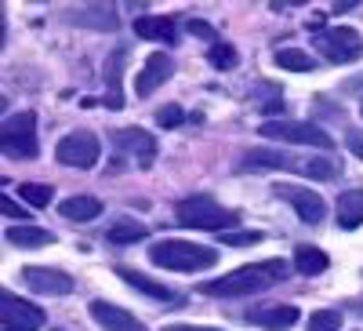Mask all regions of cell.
<instances>
[{
  "label": "cell",
  "instance_id": "obj_1",
  "mask_svg": "<svg viewBox=\"0 0 363 331\" xmlns=\"http://www.w3.org/2000/svg\"><path fill=\"white\" fill-rule=\"evenodd\" d=\"M287 262L284 259H265V262H251V266H240L233 273L218 277V281H203L200 291L203 295H218V298H247V295H258L272 284L287 281Z\"/></svg>",
  "mask_w": 363,
  "mask_h": 331
},
{
  "label": "cell",
  "instance_id": "obj_2",
  "mask_svg": "<svg viewBox=\"0 0 363 331\" xmlns=\"http://www.w3.org/2000/svg\"><path fill=\"white\" fill-rule=\"evenodd\" d=\"M247 168H272V171H294V175H306V178H335L338 175V161L335 157H291L280 153V149H265L255 146L247 149Z\"/></svg>",
  "mask_w": 363,
  "mask_h": 331
},
{
  "label": "cell",
  "instance_id": "obj_3",
  "mask_svg": "<svg viewBox=\"0 0 363 331\" xmlns=\"http://www.w3.org/2000/svg\"><path fill=\"white\" fill-rule=\"evenodd\" d=\"M149 259L160 269H174V273H200V269H211L218 262V251L193 244V240H157L149 248Z\"/></svg>",
  "mask_w": 363,
  "mask_h": 331
},
{
  "label": "cell",
  "instance_id": "obj_4",
  "mask_svg": "<svg viewBox=\"0 0 363 331\" xmlns=\"http://www.w3.org/2000/svg\"><path fill=\"white\" fill-rule=\"evenodd\" d=\"M174 222H178V226H189V229H215V233H218V229H229V226L236 222V212L222 207L215 197L196 193V197L178 200Z\"/></svg>",
  "mask_w": 363,
  "mask_h": 331
},
{
  "label": "cell",
  "instance_id": "obj_5",
  "mask_svg": "<svg viewBox=\"0 0 363 331\" xmlns=\"http://www.w3.org/2000/svg\"><path fill=\"white\" fill-rule=\"evenodd\" d=\"M0 146H4V157L11 161H33L37 157V113H15L4 120V131H0Z\"/></svg>",
  "mask_w": 363,
  "mask_h": 331
},
{
  "label": "cell",
  "instance_id": "obj_6",
  "mask_svg": "<svg viewBox=\"0 0 363 331\" xmlns=\"http://www.w3.org/2000/svg\"><path fill=\"white\" fill-rule=\"evenodd\" d=\"M265 139L277 142H291V146H309V149H335V139H330L323 128L306 124V120H265L258 128Z\"/></svg>",
  "mask_w": 363,
  "mask_h": 331
},
{
  "label": "cell",
  "instance_id": "obj_7",
  "mask_svg": "<svg viewBox=\"0 0 363 331\" xmlns=\"http://www.w3.org/2000/svg\"><path fill=\"white\" fill-rule=\"evenodd\" d=\"M313 44H316V51L327 58V63H335V66H342V63H356V58L363 55V37L356 33V29H349V26L320 29Z\"/></svg>",
  "mask_w": 363,
  "mask_h": 331
},
{
  "label": "cell",
  "instance_id": "obj_8",
  "mask_svg": "<svg viewBox=\"0 0 363 331\" xmlns=\"http://www.w3.org/2000/svg\"><path fill=\"white\" fill-rule=\"evenodd\" d=\"M99 135L95 131H69L66 139H58V146H55V161L58 164H66V168H80V171H87V168H95V161H99Z\"/></svg>",
  "mask_w": 363,
  "mask_h": 331
},
{
  "label": "cell",
  "instance_id": "obj_9",
  "mask_svg": "<svg viewBox=\"0 0 363 331\" xmlns=\"http://www.w3.org/2000/svg\"><path fill=\"white\" fill-rule=\"evenodd\" d=\"M44 327V310L29 306L26 298H15L11 291L0 295V331H37Z\"/></svg>",
  "mask_w": 363,
  "mask_h": 331
},
{
  "label": "cell",
  "instance_id": "obj_10",
  "mask_svg": "<svg viewBox=\"0 0 363 331\" xmlns=\"http://www.w3.org/2000/svg\"><path fill=\"white\" fill-rule=\"evenodd\" d=\"M22 281H26L29 291H37V295H69L77 288L69 273H62V269H48V266H26Z\"/></svg>",
  "mask_w": 363,
  "mask_h": 331
},
{
  "label": "cell",
  "instance_id": "obj_11",
  "mask_svg": "<svg viewBox=\"0 0 363 331\" xmlns=\"http://www.w3.org/2000/svg\"><path fill=\"white\" fill-rule=\"evenodd\" d=\"M277 197H284L294 212L301 215V222H309V226H316V222H323L327 219V204L320 200V193H313V190H301V186H277Z\"/></svg>",
  "mask_w": 363,
  "mask_h": 331
},
{
  "label": "cell",
  "instance_id": "obj_12",
  "mask_svg": "<svg viewBox=\"0 0 363 331\" xmlns=\"http://www.w3.org/2000/svg\"><path fill=\"white\" fill-rule=\"evenodd\" d=\"M174 73V63H171V55H160V51H153L145 58V66H142V73L135 77V92L142 95V99H149L157 92L160 84H167V77Z\"/></svg>",
  "mask_w": 363,
  "mask_h": 331
},
{
  "label": "cell",
  "instance_id": "obj_13",
  "mask_svg": "<svg viewBox=\"0 0 363 331\" xmlns=\"http://www.w3.org/2000/svg\"><path fill=\"white\" fill-rule=\"evenodd\" d=\"M91 320L102 324L106 331H145V324L138 317H131L128 310H120L113 303H102V298H95L91 303Z\"/></svg>",
  "mask_w": 363,
  "mask_h": 331
},
{
  "label": "cell",
  "instance_id": "obj_14",
  "mask_svg": "<svg viewBox=\"0 0 363 331\" xmlns=\"http://www.w3.org/2000/svg\"><path fill=\"white\" fill-rule=\"evenodd\" d=\"M113 142L124 149V153L138 157L142 168H149V164H153V157H157V139L149 135V131H142V128H124V131H116Z\"/></svg>",
  "mask_w": 363,
  "mask_h": 331
},
{
  "label": "cell",
  "instance_id": "obj_15",
  "mask_svg": "<svg viewBox=\"0 0 363 331\" xmlns=\"http://www.w3.org/2000/svg\"><path fill=\"white\" fill-rule=\"evenodd\" d=\"M247 320L265 327V331H287L298 324V310L294 306H262V310H251Z\"/></svg>",
  "mask_w": 363,
  "mask_h": 331
},
{
  "label": "cell",
  "instance_id": "obj_16",
  "mask_svg": "<svg viewBox=\"0 0 363 331\" xmlns=\"http://www.w3.org/2000/svg\"><path fill=\"white\" fill-rule=\"evenodd\" d=\"M116 277H124L131 288H138L142 295H149V298H157V303H167V306H178V295L174 291H167L164 284H157V281H149L145 273H138V269H124L120 266L116 269Z\"/></svg>",
  "mask_w": 363,
  "mask_h": 331
},
{
  "label": "cell",
  "instance_id": "obj_17",
  "mask_svg": "<svg viewBox=\"0 0 363 331\" xmlns=\"http://www.w3.org/2000/svg\"><path fill=\"white\" fill-rule=\"evenodd\" d=\"M135 33H138V37H145V40H164V44H174L178 29H174V22H171L167 15H142V18L135 22Z\"/></svg>",
  "mask_w": 363,
  "mask_h": 331
},
{
  "label": "cell",
  "instance_id": "obj_18",
  "mask_svg": "<svg viewBox=\"0 0 363 331\" xmlns=\"http://www.w3.org/2000/svg\"><path fill=\"white\" fill-rule=\"evenodd\" d=\"M62 219H69V222H91V219H99L102 215V200L99 197H69V200H62Z\"/></svg>",
  "mask_w": 363,
  "mask_h": 331
},
{
  "label": "cell",
  "instance_id": "obj_19",
  "mask_svg": "<svg viewBox=\"0 0 363 331\" xmlns=\"http://www.w3.org/2000/svg\"><path fill=\"white\" fill-rule=\"evenodd\" d=\"M338 226L342 229L363 226V190H345L338 197Z\"/></svg>",
  "mask_w": 363,
  "mask_h": 331
},
{
  "label": "cell",
  "instance_id": "obj_20",
  "mask_svg": "<svg viewBox=\"0 0 363 331\" xmlns=\"http://www.w3.org/2000/svg\"><path fill=\"white\" fill-rule=\"evenodd\" d=\"M8 244L11 248H48L55 244L51 229H37V226H11L8 229Z\"/></svg>",
  "mask_w": 363,
  "mask_h": 331
},
{
  "label": "cell",
  "instance_id": "obj_21",
  "mask_svg": "<svg viewBox=\"0 0 363 331\" xmlns=\"http://www.w3.org/2000/svg\"><path fill=\"white\" fill-rule=\"evenodd\" d=\"M327 266H330V259H327L320 248H313V244L294 248V269H298L301 277H320Z\"/></svg>",
  "mask_w": 363,
  "mask_h": 331
},
{
  "label": "cell",
  "instance_id": "obj_22",
  "mask_svg": "<svg viewBox=\"0 0 363 331\" xmlns=\"http://www.w3.org/2000/svg\"><path fill=\"white\" fill-rule=\"evenodd\" d=\"M124 58H128V51L120 48V51H113L109 55V63H106V80H109V109H120L124 106V95H120V66H124Z\"/></svg>",
  "mask_w": 363,
  "mask_h": 331
},
{
  "label": "cell",
  "instance_id": "obj_23",
  "mask_svg": "<svg viewBox=\"0 0 363 331\" xmlns=\"http://www.w3.org/2000/svg\"><path fill=\"white\" fill-rule=\"evenodd\" d=\"M277 66L280 70H294V73H313L316 70V58L309 51H298V48H280L277 51Z\"/></svg>",
  "mask_w": 363,
  "mask_h": 331
},
{
  "label": "cell",
  "instance_id": "obj_24",
  "mask_svg": "<svg viewBox=\"0 0 363 331\" xmlns=\"http://www.w3.org/2000/svg\"><path fill=\"white\" fill-rule=\"evenodd\" d=\"M207 63H211V66H218V70H233V66L240 63V55H236L233 44H211Z\"/></svg>",
  "mask_w": 363,
  "mask_h": 331
},
{
  "label": "cell",
  "instance_id": "obj_25",
  "mask_svg": "<svg viewBox=\"0 0 363 331\" xmlns=\"http://www.w3.org/2000/svg\"><path fill=\"white\" fill-rule=\"evenodd\" d=\"M18 193H22L26 204H33V207H48L51 204V186H44V183H22Z\"/></svg>",
  "mask_w": 363,
  "mask_h": 331
},
{
  "label": "cell",
  "instance_id": "obj_26",
  "mask_svg": "<svg viewBox=\"0 0 363 331\" xmlns=\"http://www.w3.org/2000/svg\"><path fill=\"white\" fill-rule=\"evenodd\" d=\"M342 310H316L309 317V331H338L342 327Z\"/></svg>",
  "mask_w": 363,
  "mask_h": 331
},
{
  "label": "cell",
  "instance_id": "obj_27",
  "mask_svg": "<svg viewBox=\"0 0 363 331\" xmlns=\"http://www.w3.org/2000/svg\"><path fill=\"white\" fill-rule=\"evenodd\" d=\"M142 237H145V226L124 222V226H113L109 229V244H131V240H142Z\"/></svg>",
  "mask_w": 363,
  "mask_h": 331
},
{
  "label": "cell",
  "instance_id": "obj_28",
  "mask_svg": "<svg viewBox=\"0 0 363 331\" xmlns=\"http://www.w3.org/2000/svg\"><path fill=\"white\" fill-rule=\"evenodd\" d=\"M258 240H262V233H222V244L225 248H247V244H258Z\"/></svg>",
  "mask_w": 363,
  "mask_h": 331
},
{
  "label": "cell",
  "instance_id": "obj_29",
  "mask_svg": "<svg viewBox=\"0 0 363 331\" xmlns=\"http://www.w3.org/2000/svg\"><path fill=\"white\" fill-rule=\"evenodd\" d=\"M182 120H186V113H182V106H164V109L157 113V124H160V128H178Z\"/></svg>",
  "mask_w": 363,
  "mask_h": 331
},
{
  "label": "cell",
  "instance_id": "obj_30",
  "mask_svg": "<svg viewBox=\"0 0 363 331\" xmlns=\"http://www.w3.org/2000/svg\"><path fill=\"white\" fill-rule=\"evenodd\" d=\"M189 33H196V37H203V40H211V44H222V40H218V29H211V26L200 22V18H189Z\"/></svg>",
  "mask_w": 363,
  "mask_h": 331
},
{
  "label": "cell",
  "instance_id": "obj_31",
  "mask_svg": "<svg viewBox=\"0 0 363 331\" xmlns=\"http://www.w3.org/2000/svg\"><path fill=\"white\" fill-rule=\"evenodd\" d=\"M0 212H4L8 219H29V215L22 212V207H18V204H15L11 197H4V200H0Z\"/></svg>",
  "mask_w": 363,
  "mask_h": 331
},
{
  "label": "cell",
  "instance_id": "obj_32",
  "mask_svg": "<svg viewBox=\"0 0 363 331\" xmlns=\"http://www.w3.org/2000/svg\"><path fill=\"white\" fill-rule=\"evenodd\" d=\"M349 149H352V153L363 161V135H359V131H352V135H349Z\"/></svg>",
  "mask_w": 363,
  "mask_h": 331
},
{
  "label": "cell",
  "instance_id": "obj_33",
  "mask_svg": "<svg viewBox=\"0 0 363 331\" xmlns=\"http://www.w3.org/2000/svg\"><path fill=\"white\" fill-rule=\"evenodd\" d=\"M345 92H349V95H359V99H363V77L349 80V84H345Z\"/></svg>",
  "mask_w": 363,
  "mask_h": 331
},
{
  "label": "cell",
  "instance_id": "obj_34",
  "mask_svg": "<svg viewBox=\"0 0 363 331\" xmlns=\"http://www.w3.org/2000/svg\"><path fill=\"white\" fill-rule=\"evenodd\" d=\"M164 331H222V327H189V324H171Z\"/></svg>",
  "mask_w": 363,
  "mask_h": 331
}]
</instances>
